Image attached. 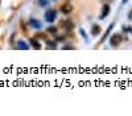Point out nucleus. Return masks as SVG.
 Here are the masks:
<instances>
[{
    "label": "nucleus",
    "instance_id": "obj_4",
    "mask_svg": "<svg viewBox=\"0 0 132 116\" xmlns=\"http://www.w3.org/2000/svg\"><path fill=\"white\" fill-rule=\"evenodd\" d=\"M61 11H62V13H65V15H69L70 12H73V5H71L70 3H65V4L61 5Z\"/></svg>",
    "mask_w": 132,
    "mask_h": 116
},
{
    "label": "nucleus",
    "instance_id": "obj_3",
    "mask_svg": "<svg viewBox=\"0 0 132 116\" xmlns=\"http://www.w3.org/2000/svg\"><path fill=\"white\" fill-rule=\"evenodd\" d=\"M28 24H29V26H32L33 29H41L42 28V23L38 21V20H36V18H30Z\"/></svg>",
    "mask_w": 132,
    "mask_h": 116
},
{
    "label": "nucleus",
    "instance_id": "obj_8",
    "mask_svg": "<svg viewBox=\"0 0 132 116\" xmlns=\"http://www.w3.org/2000/svg\"><path fill=\"white\" fill-rule=\"evenodd\" d=\"M16 47H17V49H20V50H28L29 49V45L26 44L25 41H17Z\"/></svg>",
    "mask_w": 132,
    "mask_h": 116
},
{
    "label": "nucleus",
    "instance_id": "obj_14",
    "mask_svg": "<svg viewBox=\"0 0 132 116\" xmlns=\"http://www.w3.org/2000/svg\"><path fill=\"white\" fill-rule=\"evenodd\" d=\"M79 32H81L82 37H83V38H84V40H86V41H87V36H86V32H84V30H83V29H82V28L79 29Z\"/></svg>",
    "mask_w": 132,
    "mask_h": 116
},
{
    "label": "nucleus",
    "instance_id": "obj_19",
    "mask_svg": "<svg viewBox=\"0 0 132 116\" xmlns=\"http://www.w3.org/2000/svg\"><path fill=\"white\" fill-rule=\"evenodd\" d=\"M52 1H57V0H52Z\"/></svg>",
    "mask_w": 132,
    "mask_h": 116
},
{
    "label": "nucleus",
    "instance_id": "obj_20",
    "mask_svg": "<svg viewBox=\"0 0 132 116\" xmlns=\"http://www.w3.org/2000/svg\"><path fill=\"white\" fill-rule=\"evenodd\" d=\"M131 32H132V29H131Z\"/></svg>",
    "mask_w": 132,
    "mask_h": 116
},
{
    "label": "nucleus",
    "instance_id": "obj_1",
    "mask_svg": "<svg viewBox=\"0 0 132 116\" xmlns=\"http://www.w3.org/2000/svg\"><path fill=\"white\" fill-rule=\"evenodd\" d=\"M55 17H57V12H55L54 9H48L46 12H45V15H44L45 21H46V23H50V24L54 23Z\"/></svg>",
    "mask_w": 132,
    "mask_h": 116
},
{
    "label": "nucleus",
    "instance_id": "obj_9",
    "mask_svg": "<svg viewBox=\"0 0 132 116\" xmlns=\"http://www.w3.org/2000/svg\"><path fill=\"white\" fill-rule=\"evenodd\" d=\"M30 45H32V47H33V49H36V50H40L42 47L41 44L37 41V38H30Z\"/></svg>",
    "mask_w": 132,
    "mask_h": 116
},
{
    "label": "nucleus",
    "instance_id": "obj_13",
    "mask_svg": "<svg viewBox=\"0 0 132 116\" xmlns=\"http://www.w3.org/2000/svg\"><path fill=\"white\" fill-rule=\"evenodd\" d=\"M49 3L50 1H48V0H38V5H40V7H48Z\"/></svg>",
    "mask_w": 132,
    "mask_h": 116
},
{
    "label": "nucleus",
    "instance_id": "obj_10",
    "mask_svg": "<svg viewBox=\"0 0 132 116\" xmlns=\"http://www.w3.org/2000/svg\"><path fill=\"white\" fill-rule=\"evenodd\" d=\"M112 28H114V23L111 24L110 26H108V29H107V30H106V33L103 34L102 40H100V44H103V42H104V40H106V38H107V37H108V34H110V32H111V30H112Z\"/></svg>",
    "mask_w": 132,
    "mask_h": 116
},
{
    "label": "nucleus",
    "instance_id": "obj_12",
    "mask_svg": "<svg viewBox=\"0 0 132 116\" xmlns=\"http://www.w3.org/2000/svg\"><path fill=\"white\" fill-rule=\"evenodd\" d=\"M46 32L49 34H53V36H55V34H57V28H55V26H49V28L46 29Z\"/></svg>",
    "mask_w": 132,
    "mask_h": 116
},
{
    "label": "nucleus",
    "instance_id": "obj_18",
    "mask_svg": "<svg viewBox=\"0 0 132 116\" xmlns=\"http://www.w3.org/2000/svg\"><path fill=\"white\" fill-rule=\"evenodd\" d=\"M127 1H128V0H123V4H126Z\"/></svg>",
    "mask_w": 132,
    "mask_h": 116
},
{
    "label": "nucleus",
    "instance_id": "obj_7",
    "mask_svg": "<svg viewBox=\"0 0 132 116\" xmlns=\"http://www.w3.org/2000/svg\"><path fill=\"white\" fill-rule=\"evenodd\" d=\"M110 15V5L108 4H104L103 5V9H102V15H100V18H104Z\"/></svg>",
    "mask_w": 132,
    "mask_h": 116
},
{
    "label": "nucleus",
    "instance_id": "obj_11",
    "mask_svg": "<svg viewBox=\"0 0 132 116\" xmlns=\"http://www.w3.org/2000/svg\"><path fill=\"white\" fill-rule=\"evenodd\" d=\"M46 47L48 49H57V42L55 41H48Z\"/></svg>",
    "mask_w": 132,
    "mask_h": 116
},
{
    "label": "nucleus",
    "instance_id": "obj_17",
    "mask_svg": "<svg viewBox=\"0 0 132 116\" xmlns=\"http://www.w3.org/2000/svg\"><path fill=\"white\" fill-rule=\"evenodd\" d=\"M129 20H132V11H131V13H129Z\"/></svg>",
    "mask_w": 132,
    "mask_h": 116
},
{
    "label": "nucleus",
    "instance_id": "obj_5",
    "mask_svg": "<svg viewBox=\"0 0 132 116\" xmlns=\"http://www.w3.org/2000/svg\"><path fill=\"white\" fill-rule=\"evenodd\" d=\"M102 33V28H100V25H98V24H94V25L91 26V34L94 37L99 36V34Z\"/></svg>",
    "mask_w": 132,
    "mask_h": 116
},
{
    "label": "nucleus",
    "instance_id": "obj_15",
    "mask_svg": "<svg viewBox=\"0 0 132 116\" xmlns=\"http://www.w3.org/2000/svg\"><path fill=\"white\" fill-rule=\"evenodd\" d=\"M63 49L69 50V49H74V46H71V45H63Z\"/></svg>",
    "mask_w": 132,
    "mask_h": 116
},
{
    "label": "nucleus",
    "instance_id": "obj_16",
    "mask_svg": "<svg viewBox=\"0 0 132 116\" xmlns=\"http://www.w3.org/2000/svg\"><path fill=\"white\" fill-rule=\"evenodd\" d=\"M37 37H38V38H45V34H42V33H40V34H37Z\"/></svg>",
    "mask_w": 132,
    "mask_h": 116
},
{
    "label": "nucleus",
    "instance_id": "obj_2",
    "mask_svg": "<svg viewBox=\"0 0 132 116\" xmlns=\"http://www.w3.org/2000/svg\"><path fill=\"white\" fill-rule=\"evenodd\" d=\"M120 42H121V34L120 33H115V34L111 36V38H110L111 46H118Z\"/></svg>",
    "mask_w": 132,
    "mask_h": 116
},
{
    "label": "nucleus",
    "instance_id": "obj_6",
    "mask_svg": "<svg viewBox=\"0 0 132 116\" xmlns=\"http://www.w3.org/2000/svg\"><path fill=\"white\" fill-rule=\"evenodd\" d=\"M61 26H63L65 29H67V30H71V29L74 28V23L70 20H66V21H61Z\"/></svg>",
    "mask_w": 132,
    "mask_h": 116
}]
</instances>
